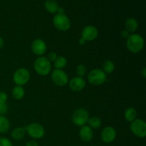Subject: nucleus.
Masks as SVG:
<instances>
[{
    "label": "nucleus",
    "mask_w": 146,
    "mask_h": 146,
    "mask_svg": "<svg viewBox=\"0 0 146 146\" xmlns=\"http://www.w3.org/2000/svg\"><path fill=\"white\" fill-rule=\"evenodd\" d=\"M145 41L140 34H132L126 39V47L130 52L138 54L144 48Z\"/></svg>",
    "instance_id": "f257e3e1"
},
{
    "label": "nucleus",
    "mask_w": 146,
    "mask_h": 146,
    "mask_svg": "<svg viewBox=\"0 0 146 146\" xmlns=\"http://www.w3.org/2000/svg\"><path fill=\"white\" fill-rule=\"evenodd\" d=\"M36 72L41 76L48 75L51 71V64L45 56H38L34 63Z\"/></svg>",
    "instance_id": "f03ea898"
},
{
    "label": "nucleus",
    "mask_w": 146,
    "mask_h": 146,
    "mask_svg": "<svg viewBox=\"0 0 146 146\" xmlns=\"http://www.w3.org/2000/svg\"><path fill=\"white\" fill-rule=\"evenodd\" d=\"M53 24L56 29L61 31H66L71 28L70 19L65 14H56L53 18Z\"/></svg>",
    "instance_id": "7ed1b4c3"
},
{
    "label": "nucleus",
    "mask_w": 146,
    "mask_h": 146,
    "mask_svg": "<svg viewBox=\"0 0 146 146\" xmlns=\"http://www.w3.org/2000/svg\"><path fill=\"white\" fill-rule=\"evenodd\" d=\"M107 80V75L102 69L95 68L91 70L88 75V81L94 86H101Z\"/></svg>",
    "instance_id": "20e7f679"
},
{
    "label": "nucleus",
    "mask_w": 146,
    "mask_h": 146,
    "mask_svg": "<svg viewBox=\"0 0 146 146\" xmlns=\"http://www.w3.org/2000/svg\"><path fill=\"white\" fill-rule=\"evenodd\" d=\"M24 128L26 133L33 139H41L45 135V129L38 123H31Z\"/></svg>",
    "instance_id": "39448f33"
},
{
    "label": "nucleus",
    "mask_w": 146,
    "mask_h": 146,
    "mask_svg": "<svg viewBox=\"0 0 146 146\" xmlns=\"http://www.w3.org/2000/svg\"><path fill=\"white\" fill-rule=\"evenodd\" d=\"M89 119L88 111L84 108H78L74 112L72 115V122L76 126L81 127L86 125Z\"/></svg>",
    "instance_id": "423d86ee"
},
{
    "label": "nucleus",
    "mask_w": 146,
    "mask_h": 146,
    "mask_svg": "<svg viewBox=\"0 0 146 146\" xmlns=\"http://www.w3.org/2000/svg\"><path fill=\"white\" fill-rule=\"evenodd\" d=\"M30 77L31 75L28 69L25 68H19L13 75V81L17 86H23L29 81Z\"/></svg>",
    "instance_id": "0eeeda50"
},
{
    "label": "nucleus",
    "mask_w": 146,
    "mask_h": 146,
    "mask_svg": "<svg viewBox=\"0 0 146 146\" xmlns=\"http://www.w3.org/2000/svg\"><path fill=\"white\" fill-rule=\"evenodd\" d=\"M130 129L135 136L144 138L146 136V123L142 119H135L131 123Z\"/></svg>",
    "instance_id": "6e6552de"
},
{
    "label": "nucleus",
    "mask_w": 146,
    "mask_h": 146,
    "mask_svg": "<svg viewBox=\"0 0 146 146\" xmlns=\"http://www.w3.org/2000/svg\"><path fill=\"white\" fill-rule=\"evenodd\" d=\"M51 78L55 85L64 87L68 83V76L66 73L62 69H54L51 74Z\"/></svg>",
    "instance_id": "1a4fd4ad"
},
{
    "label": "nucleus",
    "mask_w": 146,
    "mask_h": 146,
    "mask_svg": "<svg viewBox=\"0 0 146 146\" xmlns=\"http://www.w3.org/2000/svg\"><path fill=\"white\" fill-rule=\"evenodd\" d=\"M31 48L35 55L42 56L47 50V46L45 41L41 38H36L31 44Z\"/></svg>",
    "instance_id": "9d476101"
},
{
    "label": "nucleus",
    "mask_w": 146,
    "mask_h": 146,
    "mask_svg": "<svg viewBox=\"0 0 146 146\" xmlns=\"http://www.w3.org/2000/svg\"><path fill=\"white\" fill-rule=\"evenodd\" d=\"M98 36V31L94 26L88 25L84 27L81 31V37L86 41H92Z\"/></svg>",
    "instance_id": "9b49d317"
},
{
    "label": "nucleus",
    "mask_w": 146,
    "mask_h": 146,
    "mask_svg": "<svg viewBox=\"0 0 146 146\" xmlns=\"http://www.w3.org/2000/svg\"><path fill=\"white\" fill-rule=\"evenodd\" d=\"M117 136V132L114 128L111 126H107L102 130L101 133V138L103 142L106 143H111L115 140Z\"/></svg>",
    "instance_id": "f8f14e48"
},
{
    "label": "nucleus",
    "mask_w": 146,
    "mask_h": 146,
    "mask_svg": "<svg viewBox=\"0 0 146 146\" xmlns=\"http://www.w3.org/2000/svg\"><path fill=\"white\" fill-rule=\"evenodd\" d=\"M86 83L83 77L76 76L68 81L69 88L75 92H79L82 91L86 87Z\"/></svg>",
    "instance_id": "ddd939ff"
},
{
    "label": "nucleus",
    "mask_w": 146,
    "mask_h": 146,
    "mask_svg": "<svg viewBox=\"0 0 146 146\" xmlns=\"http://www.w3.org/2000/svg\"><path fill=\"white\" fill-rule=\"evenodd\" d=\"M79 137L84 142H90L94 138V131L88 125H83L79 131Z\"/></svg>",
    "instance_id": "4468645a"
},
{
    "label": "nucleus",
    "mask_w": 146,
    "mask_h": 146,
    "mask_svg": "<svg viewBox=\"0 0 146 146\" xmlns=\"http://www.w3.org/2000/svg\"><path fill=\"white\" fill-rule=\"evenodd\" d=\"M44 7L50 14H56L58 11L59 6L55 0H46L44 3Z\"/></svg>",
    "instance_id": "2eb2a0df"
},
{
    "label": "nucleus",
    "mask_w": 146,
    "mask_h": 146,
    "mask_svg": "<svg viewBox=\"0 0 146 146\" xmlns=\"http://www.w3.org/2000/svg\"><path fill=\"white\" fill-rule=\"evenodd\" d=\"M125 30L129 33H134L138 28V23L134 18H129L125 23Z\"/></svg>",
    "instance_id": "dca6fc26"
},
{
    "label": "nucleus",
    "mask_w": 146,
    "mask_h": 146,
    "mask_svg": "<svg viewBox=\"0 0 146 146\" xmlns=\"http://www.w3.org/2000/svg\"><path fill=\"white\" fill-rule=\"evenodd\" d=\"M26 134V130L24 127H17L12 130L11 136L15 141H20L24 137Z\"/></svg>",
    "instance_id": "f3484780"
},
{
    "label": "nucleus",
    "mask_w": 146,
    "mask_h": 146,
    "mask_svg": "<svg viewBox=\"0 0 146 146\" xmlns=\"http://www.w3.org/2000/svg\"><path fill=\"white\" fill-rule=\"evenodd\" d=\"M124 117L128 122H133L137 118V111L133 107H129L124 112Z\"/></svg>",
    "instance_id": "a211bd4d"
},
{
    "label": "nucleus",
    "mask_w": 146,
    "mask_h": 146,
    "mask_svg": "<svg viewBox=\"0 0 146 146\" xmlns=\"http://www.w3.org/2000/svg\"><path fill=\"white\" fill-rule=\"evenodd\" d=\"M11 94H12V96L14 99L21 100L24 98V95H25V90L23 88V86H15L13 88Z\"/></svg>",
    "instance_id": "6ab92c4d"
},
{
    "label": "nucleus",
    "mask_w": 146,
    "mask_h": 146,
    "mask_svg": "<svg viewBox=\"0 0 146 146\" xmlns=\"http://www.w3.org/2000/svg\"><path fill=\"white\" fill-rule=\"evenodd\" d=\"M10 129V122L4 115H0V133H7Z\"/></svg>",
    "instance_id": "aec40b11"
},
{
    "label": "nucleus",
    "mask_w": 146,
    "mask_h": 146,
    "mask_svg": "<svg viewBox=\"0 0 146 146\" xmlns=\"http://www.w3.org/2000/svg\"><path fill=\"white\" fill-rule=\"evenodd\" d=\"M103 71L106 74H111L115 70V64L111 60H106L103 64Z\"/></svg>",
    "instance_id": "412c9836"
},
{
    "label": "nucleus",
    "mask_w": 146,
    "mask_h": 146,
    "mask_svg": "<svg viewBox=\"0 0 146 146\" xmlns=\"http://www.w3.org/2000/svg\"><path fill=\"white\" fill-rule=\"evenodd\" d=\"M67 59L64 56H60L56 58L54 62V66L55 69H62L66 66Z\"/></svg>",
    "instance_id": "4be33fe9"
},
{
    "label": "nucleus",
    "mask_w": 146,
    "mask_h": 146,
    "mask_svg": "<svg viewBox=\"0 0 146 146\" xmlns=\"http://www.w3.org/2000/svg\"><path fill=\"white\" fill-rule=\"evenodd\" d=\"M87 123L88 124V126L91 128L97 129L101 127V120L98 117H92V118H89Z\"/></svg>",
    "instance_id": "5701e85b"
},
{
    "label": "nucleus",
    "mask_w": 146,
    "mask_h": 146,
    "mask_svg": "<svg viewBox=\"0 0 146 146\" xmlns=\"http://www.w3.org/2000/svg\"><path fill=\"white\" fill-rule=\"evenodd\" d=\"M86 67L83 64H80V65L77 66L76 68V73L77 74V76L83 77L86 75Z\"/></svg>",
    "instance_id": "b1692460"
},
{
    "label": "nucleus",
    "mask_w": 146,
    "mask_h": 146,
    "mask_svg": "<svg viewBox=\"0 0 146 146\" xmlns=\"http://www.w3.org/2000/svg\"><path fill=\"white\" fill-rule=\"evenodd\" d=\"M0 146H13L12 143L7 138L1 137L0 138Z\"/></svg>",
    "instance_id": "393cba45"
},
{
    "label": "nucleus",
    "mask_w": 146,
    "mask_h": 146,
    "mask_svg": "<svg viewBox=\"0 0 146 146\" xmlns=\"http://www.w3.org/2000/svg\"><path fill=\"white\" fill-rule=\"evenodd\" d=\"M8 111V105L7 103H0V115H4Z\"/></svg>",
    "instance_id": "a878e982"
},
{
    "label": "nucleus",
    "mask_w": 146,
    "mask_h": 146,
    "mask_svg": "<svg viewBox=\"0 0 146 146\" xmlns=\"http://www.w3.org/2000/svg\"><path fill=\"white\" fill-rule=\"evenodd\" d=\"M57 57H58V56H57L56 53L54 52V51H51V52L48 54L46 58H48V61L51 63V62H54L55 60L56 59Z\"/></svg>",
    "instance_id": "bb28decb"
},
{
    "label": "nucleus",
    "mask_w": 146,
    "mask_h": 146,
    "mask_svg": "<svg viewBox=\"0 0 146 146\" xmlns=\"http://www.w3.org/2000/svg\"><path fill=\"white\" fill-rule=\"evenodd\" d=\"M8 100V96L4 91H0V103H6Z\"/></svg>",
    "instance_id": "cd10ccee"
},
{
    "label": "nucleus",
    "mask_w": 146,
    "mask_h": 146,
    "mask_svg": "<svg viewBox=\"0 0 146 146\" xmlns=\"http://www.w3.org/2000/svg\"><path fill=\"white\" fill-rule=\"evenodd\" d=\"M25 146H39L38 143L34 140H31V141H28L27 143L25 144Z\"/></svg>",
    "instance_id": "c85d7f7f"
},
{
    "label": "nucleus",
    "mask_w": 146,
    "mask_h": 146,
    "mask_svg": "<svg viewBox=\"0 0 146 146\" xmlns=\"http://www.w3.org/2000/svg\"><path fill=\"white\" fill-rule=\"evenodd\" d=\"M130 36V33L128 32V31H126V30H123V31H122V32H121V36L123 37V38H128V37Z\"/></svg>",
    "instance_id": "c756f323"
},
{
    "label": "nucleus",
    "mask_w": 146,
    "mask_h": 146,
    "mask_svg": "<svg viewBox=\"0 0 146 146\" xmlns=\"http://www.w3.org/2000/svg\"><path fill=\"white\" fill-rule=\"evenodd\" d=\"M86 42H87V41H86L85 39H84L82 37H81V38H80V39H79V41H78V43H79V44L81 46L85 45V44H86Z\"/></svg>",
    "instance_id": "7c9ffc66"
},
{
    "label": "nucleus",
    "mask_w": 146,
    "mask_h": 146,
    "mask_svg": "<svg viewBox=\"0 0 146 146\" xmlns=\"http://www.w3.org/2000/svg\"><path fill=\"white\" fill-rule=\"evenodd\" d=\"M4 39H3L2 37L0 36V49L3 48V46H4Z\"/></svg>",
    "instance_id": "2f4dec72"
},
{
    "label": "nucleus",
    "mask_w": 146,
    "mask_h": 146,
    "mask_svg": "<svg viewBox=\"0 0 146 146\" xmlns=\"http://www.w3.org/2000/svg\"><path fill=\"white\" fill-rule=\"evenodd\" d=\"M141 75L143 76V78H145L146 77V68H143L142 70H141Z\"/></svg>",
    "instance_id": "473e14b6"
}]
</instances>
